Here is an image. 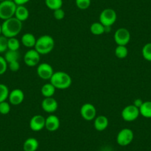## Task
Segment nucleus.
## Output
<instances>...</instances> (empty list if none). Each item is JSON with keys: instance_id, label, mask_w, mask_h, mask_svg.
I'll list each match as a JSON object with an SVG mask.
<instances>
[{"instance_id": "nucleus-1", "label": "nucleus", "mask_w": 151, "mask_h": 151, "mask_svg": "<svg viewBox=\"0 0 151 151\" xmlns=\"http://www.w3.org/2000/svg\"><path fill=\"white\" fill-rule=\"evenodd\" d=\"M22 29V22L16 17L5 20L2 24V34L8 38L16 37Z\"/></svg>"}, {"instance_id": "nucleus-2", "label": "nucleus", "mask_w": 151, "mask_h": 151, "mask_svg": "<svg viewBox=\"0 0 151 151\" xmlns=\"http://www.w3.org/2000/svg\"><path fill=\"white\" fill-rule=\"evenodd\" d=\"M55 42L53 38L49 35H43L36 39L34 49L40 55H46L53 50Z\"/></svg>"}, {"instance_id": "nucleus-3", "label": "nucleus", "mask_w": 151, "mask_h": 151, "mask_svg": "<svg viewBox=\"0 0 151 151\" xmlns=\"http://www.w3.org/2000/svg\"><path fill=\"white\" fill-rule=\"evenodd\" d=\"M50 82L56 88V89L65 90L70 87L72 84L71 76L64 71L54 72L52 77L50 78Z\"/></svg>"}, {"instance_id": "nucleus-4", "label": "nucleus", "mask_w": 151, "mask_h": 151, "mask_svg": "<svg viewBox=\"0 0 151 151\" xmlns=\"http://www.w3.org/2000/svg\"><path fill=\"white\" fill-rule=\"evenodd\" d=\"M17 5L14 2H11L5 0L4 2H0V19L6 20L14 17Z\"/></svg>"}, {"instance_id": "nucleus-5", "label": "nucleus", "mask_w": 151, "mask_h": 151, "mask_svg": "<svg viewBox=\"0 0 151 151\" xmlns=\"http://www.w3.org/2000/svg\"><path fill=\"white\" fill-rule=\"evenodd\" d=\"M117 20V14L112 8L103 10L99 15V22L104 27H111Z\"/></svg>"}, {"instance_id": "nucleus-6", "label": "nucleus", "mask_w": 151, "mask_h": 151, "mask_svg": "<svg viewBox=\"0 0 151 151\" xmlns=\"http://www.w3.org/2000/svg\"><path fill=\"white\" fill-rule=\"evenodd\" d=\"M134 133L133 130L129 128H123L120 130L116 136V142L119 145L122 147L127 146L133 142Z\"/></svg>"}, {"instance_id": "nucleus-7", "label": "nucleus", "mask_w": 151, "mask_h": 151, "mask_svg": "<svg viewBox=\"0 0 151 151\" xmlns=\"http://www.w3.org/2000/svg\"><path fill=\"white\" fill-rule=\"evenodd\" d=\"M140 115L139 108L133 104L126 106L122 110L121 116L123 120L125 122H133L137 119Z\"/></svg>"}, {"instance_id": "nucleus-8", "label": "nucleus", "mask_w": 151, "mask_h": 151, "mask_svg": "<svg viewBox=\"0 0 151 151\" xmlns=\"http://www.w3.org/2000/svg\"><path fill=\"white\" fill-rule=\"evenodd\" d=\"M113 38L117 45L126 46L130 41V33L127 28L120 27L116 30Z\"/></svg>"}, {"instance_id": "nucleus-9", "label": "nucleus", "mask_w": 151, "mask_h": 151, "mask_svg": "<svg viewBox=\"0 0 151 151\" xmlns=\"http://www.w3.org/2000/svg\"><path fill=\"white\" fill-rule=\"evenodd\" d=\"M36 73L38 76L43 80H50L53 74L54 73V71L53 67L50 64L43 62L39 64L36 69Z\"/></svg>"}, {"instance_id": "nucleus-10", "label": "nucleus", "mask_w": 151, "mask_h": 151, "mask_svg": "<svg viewBox=\"0 0 151 151\" xmlns=\"http://www.w3.org/2000/svg\"><path fill=\"white\" fill-rule=\"evenodd\" d=\"M80 114L86 121H92L96 117V109L91 103H85L80 108Z\"/></svg>"}, {"instance_id": "nucleus-11", "label": "nucleus", "mask_w": 151, "mask_h": 151, "mask_svg": "<svg viewBox=\"0 0 151 151\" xmlns=\"http://www.w3.org/2000/svg\"><path fill=\"white\" fill-rule=\"evenodd\" d=\"M40 56L35 49H30L25 53L24 56V62L28 67L38 66L40 62Z\"/></svg>"}, {"instance_id": "nucleus-12", "label": "nucleus", "mask_w": 151, "mask_h": 151, "mask_svg": "<svg viewBox=\"0 0 151 151\" xmlns=\"http://www.w3.org/2000/svg\"><path fill=\"white\" fill-rule=\"evenodd\" d=\"M30 128L34 132L41 131L45 127V118L42 115H35L30 119Z\"/></svg>"}, {"instance_id": "nucleus-13", "label": "nucleus", "mask_w": 151, "mask_h": 151, "mask_svg": "<svg viewBox=\"0 0 151 151\" xmlns=\"http://www.w3.org/2000/svg\"><path fill=\"white\" fill-rule=\"evenodd\" d=\"M57 101L53 97L45 98L42 101V108L45 112L47 113L53 114L58 109Z\"/></svg>"}, {"instance_id": "nucleus-14", "label": "nucleus", "mask_w": 151, "mask_h": 151, "mask_svg": "<svg viewBox=\"0 0 151 151\" xmlns=\"http://www.w3.org/2000/svg\"><path fill=\"white\" fill-rule=\"evenodd\" d=\"M24 99V93L21 89L13 90L11 91L8 96V100L9 103L12 105H19L20 104L23 102Z\"/></svg>"}, {"instance_id": "nucleus-15", "label": "nucleus", "mask_w": 151, "mask_h": 151, "mask_svg": "<svg viewBox=\"0 0 151 151\" xmlns=\"http://www.w3.org/2000/svg\"><path fill=\"white\" fill-rule=\"evenodd\" d=\"M60 127V120L59 117L53 114H50L45 119V128L50 132H55Z\"/></svg>"}, {"instance_id": "nucleus-16", "label": "nucleus", "mask_w": 151, "mask_h": 151, "mask_svg": "<svg viewBox=\"0 0 151 151\" xmlns=\"http://www.w3.org/2000/svg\"><path fill=\"white\" fill-rule=\"evenodd\" d=\"M108 119H107L105 116L100 115L94 119L93 125L97 131L101 132L105 130L106 129H107V127H108Z\"/></svg>"}, {"instance_id": "nucleus-17", "label": "nucleus", "mask_w": 151, "mask_h": 151, "mask_svg": "<svg viewBox=\"0 0 151 151\" xmlns=\"http://www.w3.org/2000/svg\"><path fill=\"white\" fill-rule=\"evenodd\" d=\"M21 42L24 47L27 48H33L35 47V45L36 42V39L34 35L30 33H26L23 34L22 36Z\"/></svg>"}, {"instance_id": "nucleus-18", "label": "nucleus", "mask_w": 151, "mask_h": 151, "mask_svg": "<svg viewBox=\"0 0 151 151\" xmlns=\"http://www.w3.org/2000/svg\"><path fill=\"white\" fill-rule=\"evenodd\" d=\"M14 17H16L22 22L26 21L29 17L28 9L24 5H17Z\"/></svg>"}, {"instance_id": "nucleus-19", "label": "nucleus", "mask_w": 151, "mask_h": 151, "mask_svg": "<svg viewBox=\"0 0 151 151\" xmlns=\"http://www.w3.org/2000/svg\"><path fill=\"white\" fill-rule=\"evenodd\" d=\"M39 142L35 138H28L24 141L23 144V150L24 151H36L39 147Z\"/></svg>"}, {"instance_id": "nucleus-20", "label": "nucleus", "mask_w": 151, "mask_h": 151, "mask_svg": "<svg viewBox=\"0 0 151 151\" xmlns=\"http://www.w3.org/2000/svg\"><path fill=\"white\" fill-rule=\"evenodd\" d=\"M56 88L52 85L50 82L46 83L42 87L41 93L45 98H49V97H53L56 92Z\"/></svg>"}, {"instance_id": "nucleus-21", "label": "nucleus", "mask_w": 151, "mask_h": 151, "mask_svg": "<svg viewBox=\"0 0 151 151\" xmlns=\"http://www.w3.org/2000/svg\"><path fill=\"white\" fill-rule=\"evenodd\" d=\"M140 115L147 119L151 118V101H144L143 104L139 107Z\"/></svg>"}, {"instance_id": "nucleus-22", "label": "nucleus", "mask_w": 151, "mask_h": 151, "mask_svg": "<svg viewBox=\"0 0 151 151\" xmlns=\"http://www.w3.org/2000/svg\"><path fill=\"white\" fill-rule=\"evenodd\" d=\"M90 30H91V33L95 36H100L105 33V27L99 22L93 23L91 25Z\"/></svg>"}, {"instance_id": "nucleus-23", "label": "nucleus", "mask_w": 151, "mask_h": 151, "mask_svg": "<svg viewBox=\"0 0 151 151\" xmlns=\"http://www.w3.org/2000/svg\"><path fill=\"white\" fill-rule=\"evenodd\" d=\"M20 57L19 53L16 50H8L5 53V59L6 60V62H8V64L11 63L12 62H15V61H19Z\"/></svg>"}, {"instance_id": "nucleus-24", "label": "nucleus", "mask_w": 151, "mask_h": 151, "mask_svg": "<svg viewBox=\"0 0 151 151\" xmlns=\"http://www.w3.org/2000/svg\"><path fill=\"white\" fill-rule=\"evenodd\" d=\"M45 5L51 11L59 9L62 8L63 0H45Z\"/></svg>"}, {"instance_id": "nucleus-25", "label": "nucleus", "mask_w": 151, "mask_h": 151, "mask_svg": "<svg viewBox=\"0 0 151 151\" xmlns=\"http://www.w3.org/2000/svg\"><path fill=\"white\" fill-rule=\"evenodd\" d=\"M115 56L120 59H125L128 55V49L126 46L118 45L115 49Z\"/></svg>"}, {"instance_id": "nucleus-26", "label": "nucleus", "mask_w": 151, "mask_h": 151, "mask_svg": "<svg viewBox=\"0 0 151 151\" xmlns=\"http://www.w3.org/2000/svg\"><path fill=\"white\" fill-rule=\"evenodd\" d=\"M20 47V42L16 37L8 38V49L11 50H17Z\"/></svg>"}, {"instance_id": "nucleus-27", "label": "nucleus", "mask_w": 151, "mask_h": 151, "mask_svg": "<svg viewBox=\"0 0 151 151\" xmlns=\"http://www.w3.org/2000/svg\"><path fill=\"white\" fill-rule=\"evenodd\" d=\"M142 54L144 59L148 62H151V42L147 43L143 46Z\"/></svg>"}, {"instance_id": "nucleus-28", "label": "nucleus", "mask_w": 151, "mask_h": 151, "mask_svg": "<svg viewBox=\"0 0 151 151\" xmlns=\"http://www.w3.org/2000/svg\"><path fill=\"white\" fill-rule=\"evenodd\" d=\"M10 91L8 86L4 84H0V102L6 101L8 99Z\"/></svg>"}, {"instance_id": "nucleus-29", "label": "nucleus", "mask_w": 151, "mask_h": 151, "mask_svg": "<svg viewBox=\"0 0 151 151\" xmlns=\"http://www.w3.org/2000/svg\"><path fill=\"white\" fill-rule=\"evenodd\" d=\"M76 5L80 10H87L91 5V0H75Z\"/></svg>"}, {"instance_id": "nucleus-30", "label": "nucleus", "mask_w": 151, "mask_h": 151, "mask_svg": "<svg viewBox=\"0 0 151 151\" xmlns=\"http://www.w3.org/2000/svg\"><path fill=\"white\" fill-rule=\"evenodd\" d=\"M11 111V104L7 101L0 102V113L2 115H7Z\"/></svg>"}, {"instance_id": "nucleus-31", "label": "nucleus", "mask_w": 151, "mask_h": 151, "mask_svg": "<svg viewBox=\"0 0 151 151\" xmlns=\"http://www.w3.org/2000/svg\"><path fill=\"white\" fill-rule=\"evenodd\" d=\"M8 38L0 36V53H3L8 50Z\"/></svg>"}, {"instance_id": "nucleus-32", "label": "nucleus", "mask_w": 151, "mask_h": 151, "mask_svg": "<svg viewBox=\"0 0 151 151\" xmlns=\"http://www.w3.org/2000/svg\"><path fill=\"white\" fill-rule=\"evenodd\" d=\"M8 68V64L5 58L0 56V76L3 75L7 71Z\"/></svg>"}, {"instance_id": "nucleus-33", "label": "nucleus", "mask_w": 151, "mask_h": 151, "mask_svg": "<svg viewBox=\"0 0 151 151\" xmlns=\"http://www.w3.org/2000/svg\"><path fill=\"white\" fill-rule=\"evenodd\" d=\"M53 17L56 20H62L65 17V13L62 8L53 11Z\"/></svg>"}, {"instance_id": "nucleus-34", "label": "nucleus", "mask_w": 151, "mask_h": 151, "mask_svg": "<svg viewBox=\"0 0 151 151\" xmlns=\"http://www.w3.org/2000/svg\"><path fill=\"white\" fill-rule=\"evenodd\" d=\"M8 68L13 72H17L20 68V64L19 61H15L8 64Z\"/></svg>"}, {"instance_id": "nucleus-35", "label": "nucleus", "mask_w": 151, "mask_h": 151, "mask_svg": "<svg viewBox=\"0 0 151 151\" xmlns=\"http://www.w3.org/2000/svg\"><path fill=\"white\" fill-rule=\"evenodd\" d=\"M29 2L30 0H14V3L17 5H24Z\"/></svg>"}, {"instance_id": "nucleus-36", "label": "nucleus", "mask_w": 151, "mask_h": 151, "mask_svg": "<svg viewBox=\"0 0 151 151\" xmlns=\"http://www.w3.org/2000/svg\"><path fill=\"white\" fill-rule=\"evenodd\" d=\"M144 101H142L141 99H137L135 100L134 101H133V105H135L136 107H137L138 108H139V107H141V105H142V104H143Z\"/></svg>"}, {"instance_id": "nucleus-37", "label": "nucleus", "mask_w": 151, "mask_h": 151, "mask_svg": "<svg viewBox=\"0 0 151 151\" xmlns=\"http://www.w3.org/2000/svg\"><path fill=\"white\" fill-rule=\"evenodd\" d=\"M2 34V24H0V36Z\"/></svg>"}, {"instance_id": "nucleus-38", "label": "nucleus", "mask_w": 151, "mask_h": 151, "mask_svg": "<svg viewBox=\"0 0 151 151\" xmlns=\"http://www.w3.org/2000/svg\"><path fill=\"white\" fill-rule=\"evenodd\" d=\"M4 1H5V0H0V2H4Z\"/></svg>"}, {"instance_id": "nucleus-39", "label": "nucleus", "mask_w": 151, "mask_h": 151, "mask_svg": "<svg viewBox=\"0 0 151 151\" xmlns=\"http://www.w3.org/2000/svg\"><path fill=\"white\" fill-rule=\"evenodd\" d=\"M8 1H11V2H14V0H8Z\"/></svg>"}]
</instances>
